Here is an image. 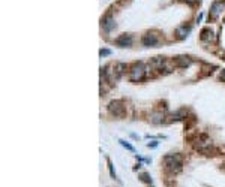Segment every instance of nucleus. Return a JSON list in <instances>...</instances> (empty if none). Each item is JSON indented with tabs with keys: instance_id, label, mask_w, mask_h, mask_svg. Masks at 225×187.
Returning a JSON list of instances; mask_svg holds the SVG:
<instances>
[{
	"instance_id": "9d476101",
	"label": "nucleus",
	"mask_w": 225,
	"mask_h": 187,
	"mask_svg": "<svg viewBox=\"0 0 225 187\" xmlns=\"http://www.w3.org/2000/svg\"><path fill=\"white\" fill-rule=\"evenodd\" d=\"M162 118H164V114L161 112V111H153V112L150 114V121H152L153 124L162 123Z\"/></svg>"
},
{
	"instance_id": "f8f14e48",
	"label": "nucleus",
	"mask_w": 225,
	"mask_h": 187,
	"mask_svg": "<svg viewBox=\"0 0 225 187\" xmlns=\"http://www.w3.org/2000/svg\"><path fill=\"white\" fill-rule=\"evenodd\" d=\"M215 39V36H213V32H212L210 29H204L203 32H201V40H213Z\"/></svg>"
},
{
	"instance_id": "aec40b11",
	"label": "nucleus",
	"mask_w": 225,
	"mask_h": 187,
	"mask_svg": "<svg viewBox=\"0 0 225 187\" xmlns=\"http://www.w3.org/2000/svg\"><path fill=\"white\" fill-rule=\"evenodd\" d=\"M219 78H221V80L225 82V69H222V70H221V74H219Z\"/></svg>"
},
{
	"instance_id": "412c9836",
	"label": "nucleus",
	"mask_w": 225,
	"mask_h": 187,
	"mask_svg": "<svg viewBox=\"0 0 225 187\" xmlns=\"http://www.w3.org/2000/svg\"><path fill=\"white\" fill-rule=\"evenodd\" d=\"M158 145V142H150L149 144V147H156Z\"/></svg>"
},
{
	"instance_id": "7ed1b4c3",
	"label": "nucleus",
	"mask_w": 225,
	"mask_h": 187,
	"mask_svg": "<svg viewBox=\"0 0 225 187\" xmlns=\"http://www.w3.org/2000/svg\"><path fill=\"white\" fill-rule=\"evenodd\" d=\"M194 147L197 148V150H200V151H206L209 147H212L210 138H209L207 135H200V136H197L195 141H194Z\"/></svg>"
},
{
	"instance_id": "6e6552de",
	"label": "nucleus",
	"mask_w": 225,
	"mask_h": 187,
	"mask_svg": "<svg viewBox=\"0 0 225 187\" xmlns=\"http://www.w3.org/2000/svg\"><path fill=\"white\" fill-rule=\"evenodd\" d=\"M102 27L105 32H111L114 27H116V24H114V18L111 17V15H105L102 20Z\"/></svg>"
},
{
	"instance_id": "f257e3e1",
	"label": "nucleus",
	"mask_w": 225,
	"mask_h": 187,
	"mask_svg": "<svg viewBox=\"0 0 225 187\" xmlns=\"http://www.w3.org/2000/svg\"><path fill=\"white\" fill-rule=\"evenodd\" d=\"M164 162H165V168L167 171H170L173 174H177L182 171V157L179 154H168L164 157Z\"/></svg>"
},
{
	"instance_id": "20e7f679",
	"label": "nucleus",
	"mask_w": 225,
	"mask_h": 187,
	"mask_svg": "<svg viewBox=\"0 0 225 187\" xmlns=\"http://www.w3.org/2000/svg\"><path fill=\"white\" fill-rule=\"evenodd\" d=\"M144 47H156L158 44H159V38H158L156 33H153V32H149V33H146L143 36V39H141Z\"/></svg>"
},
{
	"instance_id": "39448f33",
	"label": "nucleus",
	"mask_w": 225,
	"mask_h": 187,
	"mask_svg": "<svg viewBox=\"0 0 225 187\" xmlns=\"http://www.w3.org/2000/svg\"><path fill=\"white\" fill-rule=\"evenodd\" d=\"M110 112L114 114L116 117H123L125 115V106H123V103L120 102V100H114V102H111L110 103Z\"/></svg>"
},
{
	"instance_id": "9b49d317",
	"label": "nucleus",
	"mask_w": 225,
	"mask_h": 187,
	"mask_svg": "<svg viewBox=\"0 0 225 187\" xmlns=\"http://www.w3.org/2000/svg\"><path fill=\"white\" fill-rule=\"evenodd\" d=\"M176 63H177V66H180V67H188L192 63V60L189 57H186V55H180V57H177Z\"/></svg>"
},
{
	"instance_id": "ddd939ff",
	"label": "nucleus",
	"mask_w": 225,
	"mask_h": 187,
	"mask_svg": "<svg viewBox=\"0 0 225 187\" xmlns=\"http://www.w3.org/2000/svg\"><path fill=\"white\" fill-rule=\"evenodd\" d=\"M164 57H155L153 60H152V66L153 67H161L162 69V65H164Z\"/></svg>"
},
{
	"instance_id": "a211bd4d",
	"label": "nucleus",
	"mask_w": 225,
	"mask_h": 187,
	"mask_svg": "<svg viewBox=\"0 0 225 187\" xmlns=\"http://www.w3.org/2000/svg\"><path fill=\"white\" fill-rule=\"evenodd\" d=\"M101 57H105V55H110V54H111V51H110V49H101Z\"/></svg>"
},
{
	"instance_id": "2eb2a0df",
	"label": "nucleus",
	"mask_w": 225,
	"mask_h": 187,
	"mask_svg": "<svg viewBox=\"0 0 225 187\" xmlns=\"http://www.w3.org/2000/svg\"><path fill=\"white\" fill-rule=\"evenodd\" d=\"M188 32H189V29H186V27H179L177 29V36L180 38V39H183Z\"/></svg>"
},
{
	"instance_id": "423d86ee",
	"label": "nucleus",
	"mask_w": 225,
	"mask_h": 187,
	"mask_svg": "<svg viewBox=\"0 0 225 187\" xmlns=\"http://www.w3.org/2000/svg\"><path fill=\"white\" fill-rule=\"evenodd\" d=\"M132 40H134V38L131 36V34H120L119 38L116 39V45L117 47H131L132 45Z\"/></svg>"
},
{
	"instance_id": "4be33fe9",
	"label": "nucleus",
	"mask_w": 225,
	"mask_h": 187,
	"mask_svg": "<svg viewBox=\"0 0 225 187\" xmlns=\"http://www.w3.org/2000/svg\"><path fill=\"white\" fill-rule=\"evenodd\" d=\"M188 3H195V2H198V0H186Z\"/></svg>"
},
{
	"instance_id": "dca6fc26",
	"label": "nucleus",
	"mask_w": 225,
	"mask_h": 187,
	"mask_svg": "<svg viewBox=\"0 0 225 187\" xmlns=\"http://www.w3.org/2000/svg\"><path fill=\"white\" fill-rule=\"evenodd\" d=\"M119 142H120V144H122L123 147L126 148V150H129V151H132V153H134V151H135V148L132 147V145H131L129 142H126V141L125 139H119Z\"/></svg>"
},
{
	"instance_id": "0eeeda50",
	"label": "nucleus",
	"mask_w": 225,
	"mask_h": 187,
	"mask_svg": "<svg viewBox=\"0 0 225 187\" xmlns=\"http://www.w3.org/2000/svg\"><path fill=\"white\" fill-rule=\"evenodd\" d=\"M126 69V65L125 63H116L114 67H113V81H117L120 76L123 75V70Z\"/></svg>"
},
{
	"instance_id": "6ab92c4d",
	"label": "nucleus",
	"mask_w": 225,
	"mask_h": 187,
	"mask_svg": "<svg viewBox=\"0 0 225 187\" xmlns=\"http://www.w3.org/2000/svg\"><path fill=\"white\" fill-rule=\"evenodd\" d=\"M141 178H143V181H146V183H152V180L149 178V174H143Z\"/></svg>"
},
{
	"instance_id": "1a4fd4ad",
	"label": "nucleus",
	"mask_w": 225,
	"mask_h": 187,
	"mask_svg": "<svg viewBox=\"0 0 225 187\" xmlns=\"http://www.w3.org/2000/svg\"><path fill=\"white\" fill-rule=\"evenodd\" d=\"M224 9V3L222 2H215L213 5H212V8H210V15H212V18H216L219 13H221V11Z\"/></svg>"
},
{
	"instance_id": "f3484780",
	"label": "nucleus",
	"mask_w": 225,
	"mask_h": 187,
	"mask_svg": "<svg viewBox=\"0 0 225 187\" xmlns=\"http://www.w3.org/2000/svg\"><path fill=\"white\" fill-rule=\"evenodd\" d=\"M108 162V169H110V175L113 177V178H116V172H114V168H113V163H111V160H107Z\"/></svg>"
},
{
	"instance_id": "4468645a",
	"label": "nucleus",
	"mask_w": 225,
	"mask_h": 187,
	"mask_svg": "<svg viewBox=\"0 0 225 187\" xmlns=\"http://www.w3.org/2000/svg\"><path fill=\"white\" fill-rule=\"evenodd\" d=\"M185 115H186V111L185 109H180V111H177V112L171 114V117H173V120H182Z\"/></svg>"
},
{
	"instance_id": "f03ea898",
	"label": "nucleus",
	"mask_w": 225,
	"mask_h": 187,
	"mask_svg": "<svg viewBox=\"0 0 225 187\" xmlns=\"http://www.w3.org/2000/svg\"><path fill=\"white\" fill-rule=\"evenodd\" d=\"M144 74H146V66L144 63L138 61V63H134L132 67L129 70V80L131 81H141L144 78Z\"/></svg>"
}]
</instances>
